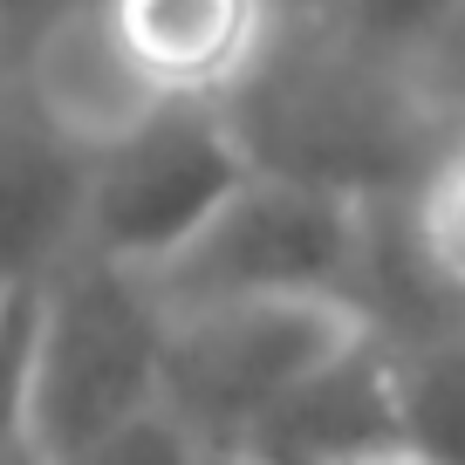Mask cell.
<instances>
[{
  "label": "cell",
  "instance_id": "obj_3",
  "mask_svg": "<svg viewBox=\"0 0 465 465\" xmlns=\"http://www.w3.org/2000/svg\"><path fill=\"white\" fill-rule=\"evenodd\" d=\"M377 199L315 185L294 172H261L232 192L164 267H151V288L164 308H205V302H261V294H329L356 302L370 267V219Z\"/></svg>",
  "mask_w": 465,
  "mask_h": 465
},
{
  "label": "cell",
  "instance_id": "obj_12",
  "mask_svg": "<svg viewBox=\"0 0 465 465\" xmlns=\"http://www.w3.org/2000/svg\"><path fill=\"white\" fill-rule=\"evenodd\" d=\"M75 465H213V451L158 404V411H144V418H131L124 431H110L103 445H89Z\"/></svg>",
  "mask_w": 465,
  "mask_h": 465
},
{
  "label": "cell",
  "instance_id": "obj_6",
  "mask_svg": "<svg viewBox=\"0 0 465 465\" xmlns=\"http://www.w3.org/2000/svg\"><path fill=\"white\" fill-rule=\"evenodd\" d=\"M96 28L137 96L232 103L288 35L281 0H96Z\"/></svg>",
  "mask_w": 465,
  "mask_h": 465
},
{
  "label": "cell",
  "instance_id": "obj_9",
  "mask_svg": "<svg viewBox=\"0 0 465 465\" xmlns=\"http://www.w3.org/2000/svg\"><path fill=\"white\" fill-rule=\"evenodd\" d=\"M404 451L424 465H465V322L391 342Z\"/></svg>",
  "mask_w": 465,
  "mask_h": 465
},
{
  "label": "cell",
  "instance_id": "obj_7",
  "mask_svg": "<svg viewBox=\"0 0 465 465\" xmlns=\"http://www.w3.org/2000/svg\"><path fill=\"white\" fill-rule=\"evenodd\" d=\"M89 137L21 75H0V302L42 288L83 247Z\"/></svg>",
  "mask_w": 465,
  "mask_h": 465
},
{
  "label": "cell",
  "instance_id": "obj_10",
  "mask_svg": "<svg viewBox=\"0 0 465 465\" xmlns=\"http://www.w3.org/2000/svg\"><path fill=\"white\" fill-rule=\"evenodd\" d=\"M404 247L438 294L465 315V131L431 151L418 185L404 192Z\"/></svg>",
  "mask_w": 465,
  "mask_h": 465
},
{
  "label": "cell",
  "instance_id": "obj_15",
  "mask_svg": "<svg viewBox=\"0 0 465 465\" xmlns=\"http://www.w3.org/2000/svg\"><path fill=\"white\" fill-rule=\"evenodd\" d=\"M281 7H288V15H329L335 0H281Z\"/></svg>",
  "mask_w": 465,
  "mask_h": 465
},
{
  "label": "cell",
  "instance_id": "obj_11",
  "mask_svg": "<svg viewBox=\"0 0 465 465\" xmlns=\"http://www.w3.org/2000/svg\"><path fill=\"white\" fill-rule=\"evenodd\" d=\"M465 15V0H335L329 21L349 48H363L377 62H404L431 35H445Z\"/></svg>",
  "mask_w": 465,
  "mask_h": 465
},
{
  "label": "cell",
  "instance_id": "obj_4",
  "mask_svg": "<svg viewBox=\"0 0 465 465\" xmlns=\"http://www.w3.org/2000/svg\"><path fill=\"white\" fill-rule=\"evenodd\" d=\"M247 172L253 158L226 103H144L89 144L83 247L151 274L247 185Z\"/></svg>",
  "mask_w": 465,
  "mask_h": 465
},
{
  "label": "cell",
  "instance_id": "obj_2",
  "mask_svg": "<svg viewBox=\"0 0 465 465\" xmlns=\"http://www.w3.org/2000/svg\"><path fill=\"white\" fill-rule=\"evenodd\" d=\"M383 69L391 62L349 42L342 55H288L281 42L261 75L226 103V116L261 172H294L356 199H383L397 185L411 192L438 144L383 83Z\"/></svg>",
  "mask_w": 465,
  "mask_h": 465
},
{
  "label": "cell",
  "instance_id": "obj_1",
  "mask_svg": "<svg viewBox=\"0 0 465 465\" xmlns=\"http://www.w3.org/2000/svg\"><path fill=\"white\" fill-rule=\"evenodd\" d=\"M172 308L144 267L75 247L28 302L21 438L35 465H75L89 445L164 404Z\"/></svg>",
  "mask_w": 465,
  "mask_h": 465
},
{
  "label": "cell",
  "instance_id": "obj_5",
  "mask_svg": "<svg viewBox=\"0 0 465 465\" xmlns=\"http://www.w3.org/2000/svg\"><path fill=\"white\" fill-rule=\"evenodd\" d=\"M363 308L329 294H261V302L178 308L164 335V411L205 451H240L247 431L329 363L349 335H363Z\"/></svg>",
  "mask_w": 465,
  "mask_h": 465
},
{
  "label": "cell",
  "instance_id": "obj_8",
  "mask_svg": "<svg viewBox=\"0 0 465 465\" xmlns=\"http://www.w3.org/2000/svg\"><path fill=\"white\" fill-rule=\"evenodd\" d=\"M404 451V418H397V370L391 342L377 329L349 335L329 363H315L261 424L247 431L240 459L253 465H349Z\"/></svg>",
  "mask_w": 465,
  "mask_h": 465
},
{
  "label": "cell",
  "instance_id": "obj_14",
  "mask_svg": "<svg viewBox=\"0 0 465 465\" xmlns=\"http://www.w3.org/2000/svg\"><path fill=\"white\" fill-rule=\"evenodd\" d=\"M349 465H424V459H411V451H377V459H349Z\"/></svg>",
  "mask_w": 465,
  "mask_h": 465
},
{
  "label": "cell",
  "instance_id": "obj_13",
  "mask_svg": "<svg viewBox=\"0 0 465 465\" xmlns=\"http://www.w3.org/2000/svg\"><path fill=\"white\" fill-rule=\"evenodd\" d=\"M89 0H0V75H21V62Z\"/></svg>",
  "mask_w": 465,
  "mask_h": 465
}]
</instances>
